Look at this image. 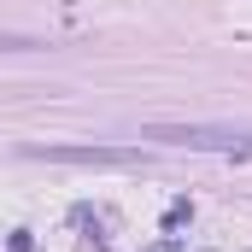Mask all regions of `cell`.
Masks as SVG:
<instances>
[{
	"mask_svg": "<svg viewBox=\"0 0 252 252\" xmlns=\"http://www.w3.org/2000/svg\"><path fill=\"white\" fill-rule=\"evenodd\" d=\"M141 141H164L188 153H252V124H147Z\"/></svg>",
	"mask_w": 252,
	"mask_h": 252,
	"instance_id": "6da1fadb",
	"label": "cell"
},
{
	"mask_svg": "<svg viewBox=\"0 0 252 252\" xmlns=\"http://www.w3.org/2000/svg\"><path fill=\"white\" fill-rule=\"evenodd\" d=\"M53 164H141V147H47Z\"/></svg>",
	"mask_w": 252,
	"mask_h": 252,
	"instance_id": "7a4b0ae2",
	"label": "cell"
},
{
	"mask_svg": "<svg viewBox=\"0 0 252 252\" xmlns=\"http://www.w3.org/2000/svg\"><path fill=\"white\" fill-rule=\"evenodd\" d=\"M153 252H176V241H164V247H153Z\"/></svg>",
	"mask_w": 252,
	"mask_h": 252,
	"instance_id": "3957f363",
	"label": "cell"
}]
</instances>
